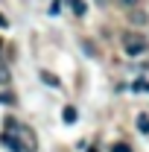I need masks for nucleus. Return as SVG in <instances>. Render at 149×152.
<instances>
[{"label": "nucleus", "instance_id": "obj_1", "mask_svg": "<svg viewBox=\"0 0 149 152\" xmlns=\"http://www.w3.org/2000/svg\"><path fill=\"white\" fill-rule=\"evenodd\" d=\"M123 50H126L129 56H140V53L149 50V41L140 35V32H129V35L123 38Z\"/></svg>", "mask_w": 149, "mask_h": 152}, {"label": "nucleus", "instance_id": "obj_2", "mask_svg": "<svg viewBox=\"0 0 149 152\" xmlns=\"http://www.w3.org/2000/svg\"><path fill=\"white\" fill-rule=\"evenodd\" d=\"M129 20L140 26V23H146V20H149V15H146V12H140V9H134V6H129Z\"/></svg>", "mask_w": 149, "mask_h": 152}, {"label": "nucleus", "instance_id": "obj_3", "mask_svg": "<svg viewBox=\"0 0 149 152\" xmlns=\"http://www.w3.org/2000/svg\"><path fill=\"white\" fill-rule=\"evenodd\" d=\"M0 140H3V143H6V146H9L12 152H23V146H20V140H18V137H12V134H3Z\"/></svg>", "mask_w": 149, "mask_h": 152}, {"label": "nucleus", "instance_id": "obj_4", "mask_svg": "<svg viewBox=\"0 0 149 152\" xmlns=\"http://www.w3.org/2000/svg\"><path fill=\"white\" fill-rule=\"evenodd\" d=\"M67 3L73 6V15H79V18H82V15H85V9H88V6H85L82 0H67Z\"/></svg>", "mask_w": 149, "mask_h": 152}, {"label": "nucleus", "instance_id": "obj_5", "mask_svg": "<svg viewBox=\"0 0 149 152\" xmlns=\"http://www.w3.org/2000/svg\"><path fill=\"white\" fill-rule=\"evenodd\" d=\"M137 129L143 134H149V114H140V117H137Z\"/></svg>", "mask_w": 149, "mask_h": 152}, {"label": "nucleus", "instance_id": "obj_6", "mask_svg": "<svg viewBox=\"0 0 149 152\" xmlns=\"http://www.w3.org/2000/svg\"><path fill=\"white\" fill-rule=\"evenodd\" d=\"M41 79H44L47 85H53V88H58V79H56L53 73H47V70H44V73H41Z\"/></svg>", "mask_w": 149, "mask_h": 152}, {"label": "nucleus", "instance_id": "obj_7", "mask_svg": "<svg viewBox=\"0 0 149 152\" xmlns=\"http://www.w3.org/2000/svg\"><path fill=\"white\" fill-rule=\"evenodd\" d=\"M9 79H12V76H9V67L0 64V85H9Z\"/></svg>", "mask_w": 149, "mask_h": 152}, {"label": "nucleus", "instance_id": "obj_8", "mask_svg": "<svg viewBox=\"0 0 149 152\" xmlns=\"http://www.w3.org/2000/svg\"><path fill=\"white\" fill-rule=\"evenodd\" d=\"M64 120H67V123H73V120H76V108H73V105L64 108Z\"/></svg>", "mask_w": 149, "mask_h": 152}, {"label": "nucleus", "instance_id": "obj_9", "mask_svg": "<svg viewBox=\"0 0 149 152\" xmlns=\"http://www.w3.org/2000/svg\"><path fill=\"white\" fill-rule=\"evenodd\" d=\"M111 152H131V146H129V143H114Z\"/></svg>", "mask_w": 149, "mask_h": 152}, {"label": "nucleus", "instance_id": "obj_10", "mask_svg": "<svg viewBox=\"0 0 149 152\" xmlns=\"http://www.w3.org/2000/svg\"><path fill=\"white\" fill-rule=\"evenodd\" d=\"M131 88H134V91H149V82H143V79H140V82H134Z\"/></svg>", "mask_w": 149, "mask_h": 152}, {"label": "nucleus", "instance_id": "obj_11", "mask_svg": "<svg viewBox=\"0 0 149 152\" xmlns=\"http://www.w3.org/2000/svg\"><path fill=\"white\" fill-rule=\"evenodd\" d=\"M0 102H6V105H9V102H15V99H12L9 94H0Z\"/></svg>", "mask_w": 149, "mask_h": 152}, {"label": "nucleus", "instance_id": "obj_12", "mask_svg": "<svg viewBox=\"0 0 149 152\" xmlns=\"http://www.w3.org/2000/svg\"><path fill=\"white\" fill-rule=\"evenodd\" d=\"M120 3H123L126 9H129V6H137V0H120Z\"/></svg>", "mask_w": 149, "mask_h": 152}, {"label": "nucleus", "instance_id": "obj_13", "mask_svg": "<svg viewBox=\"0 0 149 152\" xmlns=\"http://www.w3.org/2000/svg\"><path fill=\"white\" fill-rule=\"evenodd\" d=\"M0 26H6V18H3V15H0Z\"/></svg>", "mask_w": 149, "mask_h": 152}]
</instances>
